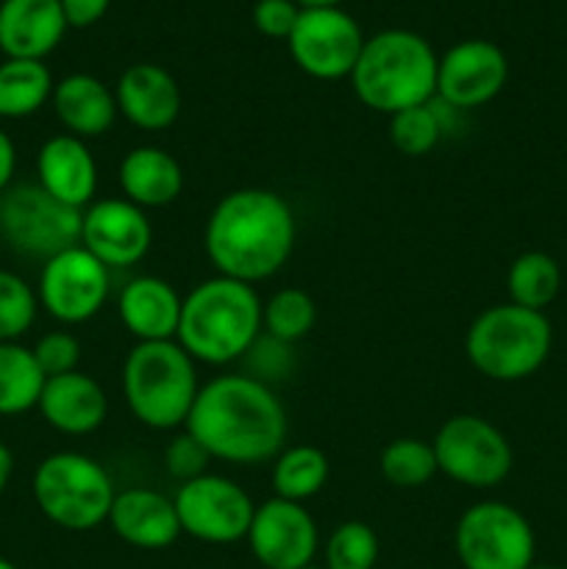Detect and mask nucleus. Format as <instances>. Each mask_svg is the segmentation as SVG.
Returning <instances> with one entry per match:
<instances>
[{"label": "nucleus", "mask_w": 567, "mask_h": 569, "mask_svg": "<svg viewBox=\"0 0 567 569\" xmlns=\"http://www.w3.org/2000/svg\"><path fill=\"white\" fill-rule=\"evenodd\" d=\"M317 306L304 289L287 287L278 289L261 309V326H265L267 337L276 342L289 345L304 339L306 333L315 328Z\"/></svg>", "instance_id": "29"}, {"label": "nucleus", "mask_w": 567, "mask_h": 569, "mask_svg": "<svg viewBox=\"0 0 567 569\" xmlns=\"http://www.w3.org/2000/svg\"><path fill=\"white\" fill-rule=\"evenodd\" d=\"M198 361L176 342H137L122 361V398L142 426L176 431L187 426L200 392Z\"/></svg>", "instance_id": "5"}, {"label": "nucleus", "mask_w": 567, "mask_h": 569, "mask_svg": "<svg viewBox=\"0 0 567 569\" xmlns=\"http://www.w3.org/2000/svg\"><path fill=\"white\" fill-rule=\"evenodd\" d=\"M33 350L20 342H0V417H17L37 409L44 389Z\"/></svg>", "instance_id": "27"}, {"label": "nucleus", "mask_w": 567, "mask_h": 569, "mask_svg": "<svg viewBox=\"0 0 567 569\" xmlns=\"http://www.w3.org/2000/svg\"><path fill=\"white\" fill-rule=\"evenodd\" d=\"M53 76L44 61L6 59L0 64V117L26 120L53 98Z\"/></svg>", "instance_id": "25"}, {"label": "nucleus", "mask_w": 567, "mask_h": 569, "mask_svg": "<svg viewBox=\"0 0 567 569\" xmlns=\"http://www.w3.org/2000/svg\"><path fill=\"white\" fill-rule=\"evenodd\" d=\"M37 409L44 422L59 433L87 437V433L98 431L109 417V398L92 376L76 370L67 376L48 378Z\"/></svg>", "instance_id": "20"}, {"label": "nucleus", "mask_w": 567, "mask_h": 569, "mask_svg": "<svg viewBox=\"0 0 567 569\" xmlns=\"http://www.w3.org/2000/svg\"><path fill=\"white\" fill-rule=\"evenodd\" d=\"M261 303L256 287L215 276L183 298L176 342L203 365H231L253 350L261 333Z\"/></svg>", "instance_id": "3"}, {"label": "nucleus", "mask_w": 567, "mask_h": 569, "mask_svg": "<svg viewBox=\"0 0 567 569\" xmlns=\"http://www.w3.org/2000/svg\"><path fill=\"white\" fill-rule=\"evenodd\" d=\"M509 78V59L489 39H465L439 59L437 98L448 109L470 111L500 94Z\"/></svg>", "instance_id": "15"}, {"label": "nucleus", "mask_w": 567, "mask_h": 569, "mask_svg": "<svg viewBox=\"0 0 567 569\" xmlns=\"http://www.w3.org/2000/svg\"><path fill=\"white\" fill-rule=\"evenodd\" d=\"M454 550L465 569H528L537 539L531 522L515 506L481 500L456 522Z\"/></svg>", "instance_id": "9"}, {"label": "nucleus", "mask_w": 567, "mask_h": 569, "mask_svg": "<svg viewBox=\"0 0 567 569\" xmlns=\"http://www.w3.org/2000/svg\"><path fill=\"white\" fill-rule=\"evenodd\" d=\"M122 198L139 209H165L176 203L183 189V170L172 153L156 144H142L122 156L117 170Z\"/></svg>", "instance_id": "23"}, {"label": "nucleus", "mask_w": 567, "mask_h": 569, "mask_svg": "<svg viewBox=\"0 0 567 569\" xmlns=\"http://www.w3.org/2000/svg\"><path fill=\"white\" fill-rule=\"evenodd\" d=\"M506 292H509V303L545 311L561 292L559 261L543 250L520 253L506 272Z\"/></svg>", "instance_id": "28"}, {"label": "nucleus", "mask_w": 567, "mask_h": 569, "mask_svg": "<svg viewBox=\"0 0 567 569\" xmlns=\"http://www.w3.org/2000/svg\"><path fill=\"white\" fill-rule=\"evenodd\" d=\"M439 137H442V120H439V111L434 109V103L411 106V109L389 117V142L395 144V150L411 156V159L431 153Z\"/></svg>", "instance_id": "31"}, {"label": "nucleus", "mask_w": 567, "mask_h": 569, "mask_svg": "<svg viewBox=\"0 0 567 569\" xmlns=\"http://www.w3.org/2000/svg\"><path fill=\"white\" fill-rule=\"evenodd\" d=\"M181 533L206 545H233L248 537L256 503L237 481L226 476L192 478L172 498Z\"/></svg>", "instance_id": "11"}, {"label": "nucleus", "mask_w": 567, "mask_h": 569, "mask_svg": "<svg viewBox=\"0 0 567 569\" xmlns=\"http://www.w3.org/2000/svg\"><path fill=\"white\" fill-rule=\"evenodd\" d=\"M378 561V537L367 522L348 520L326 542V569H372Z\"/></svg>", "instance_id": "32"}, {"label": "nucleus", "mask_w": 567, "mask_h": 569, "mask_svg": "<svg viewBox=\"0 0 567 569\" xmlns=\"http://www.w3.org/2000/svg\"><path fill=\"white\" fill-rule=\"evenodd\" d=\"M209 461H211V453L189 431L176 433V437L170 439V445L165 448L167 476H172L181 483L206 476Z\"/></svg>", "instance_id": "35"}, {"label": "nucleus", "mask_w": 567, "mask_h": 569, "mask_svg": "<svg viewBox=\"0 0 567 569\" xmlns=\"http://www.w3.org/2000/svg\"><path fill=\"white\" fill-rule=\"evenodd\" d=\"M37 183L64 206L83 211L94 203L98 192V164L87 139L72 133L50 137L37 153Z\"/></svg>", "instance_id": "18"}, {"label": "nucleus", "mask_w": 567, "mask_h": 569, "mask_svg": "<svg viewBox=\"0 0 567 569\" xmlns=\"http://www.w3.org/2000/svg\"><path fill=\"white\" fill-rule=\"evenodd\" d=\"M304 569H326V567H304Z\"/></svg>", "instance_id": "43"}, {"label": "nucleus", "mask_w": 567, "mask_h": 569, "mask_svg": "<svg viewBox=\"0 0 567 569\" xmlns=\"http://www.w3.org/2000/svg\"><path fill=\"white\" fill-rule=\"evenodd\" d=\"M298 17L300 6L295 0H256L253 6L256 31L270 39H289Z\"/></svg>", "instance_id": "36"}, {"label": "nucleus", "mask_w": 567, "mask_h": 569, "mask_svg": "<svg viewBox=\"0 0 567 569\" xmlns=\"http://www.w3.org/2000/svg\"><path fill=\"white\" fill-rule=\"evenodd\" d=\"M295 64L317 81L350 78L359 61L365 37L348 11L300 9L298 22L287 39Z\"/></svg>", "instance_id": "13"}, {"label": "nucleus", "mask_w": 567, "mask_h": 569, "mask_svg": "<svg viewBox=\"0 0 567 569\" xmlns=\"http://www.w3.org/2000/svg\"><path fill=\"white\" fill-rule=\"evenodd\" d=\"M528 569H565V567H556V565H531Z\"/></svg>", "instance_id": "41"}, {"label": "nucleus", "mask_w": 567, "mask_h": 569, "mask_svg": "<svg viewBox=\"0 0 567 569\" xmlns=\"http://www.w3.org/2000/svg\"><path fill=\"white\" fill-rule=\"evenodd\" d=\"M67 28H89L103 20L111 0H59Z\"/></svg>", "instance_id": "37"}, {"label": "nucleus", "mask_w": 567, "mask_h": 569, "mask_svg": "<svg viewBox=\"0 0 567 569\" xmlns=\"http://www.w3.org/2000/svg\"><path fill=\"white\" fill-rule=\"evenodd\" d=\"M437 470L467 489H493L509 478L515 453L498 426L478 415H456L431 439Z\"/></svg>", "instance_id": "10"}, {"label": "nucleus", "mask_w": 567, "mask_h": 569, "mask_svg": "<svg viewBox=\"0 0 567 569\" xmlns=\"http://www.w3.org/2000/svg\"><path fill=\"white\" fill-rule=\"evenodd\" d=\"M437 70L439 56L420 33L387 28L365 39L350 83L367 109L392 117L437 98Z\"/></svg>", "instance_id": "4"}, {"label": "nucleus", "mask_w": 567, "mask_h": 569, "mask_svg": "<svg viewBox=\"0 0 567 569\" xmlns=\"http://www.w3.org/2000/svg\"><path fill=\"white\" fill-rule=\"evenodd\" d=\"M67 31L59 0H0V50L6 59H33L59 48Z\"/></svg>", "instance_id": "21"}, {"label": "nucleus", "mask_w": 567, "mask_h": 569, "mask_svg": "<svg viewBox=\"0 0 567 569\" xmlns=\"http://www.w3.org/2000/svg\"><path fill=\"white\" fill-rule=\"evenodd\" d=\"M248 548L265 569L311 567L320 550V531L304 503L281 500L272 495L256 506L248 528Z\"/></svg>", "instance_id": "14"}, {"label": "nucleus", "mask_w": 567, "mask_h": 569, "mask_svg": "<svg viewBox=\"0 0 567 569\" xmlns=\"http://www.w3.org/2000/svg\"><path fill=\"white\" fill-rule=\"evenodd\" d=\"M83 211L64 206L39 183H17L0 194V242L26 259L48 261L81 244Z\"/></svg>", "instance_id": "8"}, {"label": "nucleus", "mask_w": 567, "mask_h": 569, "mask_svg": "<svg viewBox=\"0 0 567 569\" xmlns=\"http://www.w3.org/2000/svg\"><path fill=\"white\" fill-rule=\"evenodd\" d=\"M300 9H339L342 0H295Z\"/></svg>", "instance_id": "40"}, {"label": "nucleus", "mask_w": 567, "mask_h": 569, "mask_svg": "<svg viewBox=\"0 0 567 569\" xmlns=\"http://www.w3.org/2000/svg\"><path fill=\"white\" fill-rule=\"evenodd\" d=\"M39 298L17 272L0 270V342H17L37 320Z\"/></svg>", "instance_id": "33"}, {"label": "nucleus", "mask_w": 567, "mask_h": 569, "mask_svg": "<svg viewBox=\"0 0 567 569\" xmlns=\"http://www.w3.org/2000/svg\"><path fill=\"white\" fill-rule=\"evenodd\" d=\"M437 472V456H434L431 442H422V439H395L381 453L384 481L398 489L426 487Z\"/></svg>", "instance_id": "30"}, {"label": "nucleus", "mask_w": 567, "mask_h": 569, "mask_svg": "<svg viewBox=\"0 0 567 569\" xmlns=\"http://www.w3.org/2000/svg\"><path fill=\"white\" fill-rule=\"evenodd\" d=\"M331 476V461L315 445H295L272 459V492L281 500L306 503L322 492Z\"/></svg>", "instance_id": "26"}, {"label": "nucleus", "mask_w": 567, "mask_h": 569, "mask_svg": "<svg viewBox=\"0 0 567 569\" xmlns=\"http://www.w3.org/2000/svg\"><path fill=\"white\" fill-rule=\"evenodd\" d=\"M106 522L122 542L139 550H165L181 537V522L172 498L145 487L117 492Z\"/></svg>", "instance_id": "19"}, {"label": "nucleus", "mask_w": 567, "mask_h": 569, "mask_svg": "<svg viewBox=\"0 0 567 569\" xmlns=\"http://www.w3.org/2000/svg\"><path fill=\"white\" fill-rule=\"evenodd\" d=\"M117 111L139 131H167L181 114V87L161 64L139 61L115 87Z\"/></svg>", "instance_id": "17"}, {"label": "nucleus", "mask_w": 567, "mask_h": 569, "mask_svg": "<svg viewBox=\"0 0 567 569\" xmlns=\"http://www.w3.org/2000/svg\"><path fill=\"white\" fill-rule=\"evenodd\" d=\"M0 256H3V242H0Z\"/></svg>", "instance_id": "44"}, {"label": "nucleus", "mask_w": 567, "mask_h": 569, "mask_svg": "<svg viewBox=\"0 0 567 569\" xmlns=\"http://www.w3.org/2000/svg\"><path fill=\"white\" fill-rule=\"evenodd\" d=\"M554 328L545 311L498 303L472 320L465 337L470 365L489 381L515 383L531 378L548 361Z\"/></svg>", "instance_id": "6"}, {"label": "nucleus", "mask_w": 567, "mask_h": 569, "mask_svg": "<svg viewBox=\"0 0 567 569\" xmlns=\"http://www.w3.org/2000/svg\"><path fill=\"white\" fill-rule=\"evenodd\" d=\"M109 267L100 264L87 248L76 244L44 261L39 272L37 298L53 320L64 326H81L100 315L109 300Z\"/></svg>", "instance_id": "12"}, {"label": "nucleus", "mask_w": 567, "mask_h": 569, "mask_svg": "<svg viewBox=\"0 0 567 569\" xmlns=\"http://www.w3.org/2000/svg\"><path fill=\"white\" fill-rule=\"evenodd\" d=\"M50 103H53L56 117L67 128V133L78 139L103 137L120 114L115 89H109L100 78L89 76V72H72V76L61 78L53 87Z\"/></svg>", "instance_id": "24"}, {"label": "nucleus", "mask_w": 567, "mask_h": 569, "mask_svg": "<svg viewBox=\"0 0 567 569\" xmlns=\"http://www.w3.org/2000/svg\"><path fill=\"white\" fill-rule=\"evenodd\" d=\"M183 431L228 465L253 467L276 459L287 442V411L253 376H220L200 387Z\"/></svg>", "instance_id": "1"}, {"label": "nucleus", "mask_w": 567, "mask_h": 569, "mask_svg": "<svg viewBox=\"0 0 567 569\" xmlns=\"http://www.w3.org/2000/svg\"><path fill=\"white\" fill-rule=\"evenodd\" d=\"M31 350L39 370L44 372V378L76 372L78 361H81V342H78V337H72L70 331L44 333V337H39V342L33 345Z\"/></svg>", "instance_id": "34"}, {"label": "nucleus", "mask_w": 567, "mask_h": 569, "mask_svg": "<svg viewBox=\"0 0 567 569\" xmlns=\"http://www.w3.org/2000/svg\"><path fill=\"white\" fill-rule=\"evenodd\" d=\"M0 569H17L14 565H11V561H6V559H0Z\"/></svg>", "instance_id": "42"}, {"label": "nucleus", "mask_w": 567, "mask_h": 569, "mask_svg": "<svg viewBox=\"0 0 567 569\" xmlns=\"http://www.w3.org/2000/svg\"><path fill=\"white\" fill-rule=\"evenodd\" d=\"M31 489L39 511L64 531H92L103 526L117 495L106 467L72 450L39 461Z\"/></svg>", "instance_id": "7"}, {"label": "nucleus", "mask_w": 567, "mask_h": 569, "mask_svg": "<svg viewBox=\"0 0 567 569\" xmlns=\"http://www.w3.org/2000/svg\"><path fill=\"white\" fill-rule=\"evenodd\" d=\"M183 298L165 278L139 276L122 287L117 315L137 342H167L178 337Z\"/></svg>", "instance_id": "22"}, {"label": "nucleus", "mask_w": 567, "mask_h": 569, "mask_svg": "<svg viewBox=\"0 0 567 569\" xmlns=\"http://www.w3.org/2000/svg\"><path fill=\"white\" fill-rule=\"evenodd\" d=\"M153 226L145 209L126 198L94 200L83 209L81 248L109 270H128L148 256Z\"/></svg>", "instance_id": "16"}, {"label": "nucleus", "mask_w": 567, "mask_h": 569, "mask_svg": "<svg viewBox=\"0 0 567 569\" xmlns=\"http://www.w3.org/2000/svg\"><path fill=\"white\" fill-rule=\"evenodd\" d=\"M11 472H14V453L0 442V495H3L6 487H9Z\"/></svg>", "instance_id": "39"}, {"label": "nucleus", "mask_w": 567, "mask_h": 569, "mask_svg": "<svg viewBox=\"0 0 567 569\" xmlns=\"http://www.w3.org/2000/svg\"><path fill=\"white\" fill-rule=\"evenodd\" d=\"M295 214L270 189L248 187L228 192L211 209L203 248L217 276L256 287L276 276L295 248Z\"/></svg>", "instance_id": "2"}, {"label": "nucleus", "mask_w": 567, "mask_h": 569, "mask_svg": "<svg viewBox=\"0 0 567 569\" xmlns=\"http://www.w3.org/2000/svg\"><path fill=\"white\" fill-rule=\"evenodd\" d=\"M17 170V148L14 139L0 128V194L11 187V178Z\"/></svg>", "instance_id": "38"}]
</instances>
